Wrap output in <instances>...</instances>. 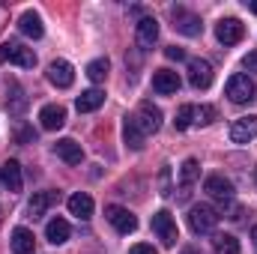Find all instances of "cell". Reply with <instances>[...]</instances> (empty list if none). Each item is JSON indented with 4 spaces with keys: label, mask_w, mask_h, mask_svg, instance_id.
Here are the masks:
<instances>
[{
    "label": "cell",
    "mask_w": 257,
    "mask_h": 254,
    "mask_svg": "<svg viewBox=\"0 0 257 254\" xmlns=\"http://www.w3.org/2000/svg\"><path fill=\"white\" fill-rule=\"evenodd\" d=\"M218 218L221 215L209 203H194L192 209H189V227H192V233H212L215 224H218Z\"/></svg>",
    "instance_id": "obj_1"
},
{
    "label": "cell",
    "mask_w": 257,
    "mask_h": 254,
    "mask_svg": "<svg viewBox=\"0 0 257 254\" xmlns=\"http://www.w3.org/2000/svg\"><path fill=\"white\" fill-rule=\"evenodd\" d=\"M224 90H227V99H230V102H236V105H245V102H251V99H254V93H257L254 81H251L245 72H236V75H230Z\"/></svg>",
    "instance_id": "obj_2"
},
{
    "label": "cell",
    "mask_w": 257,
    "mask_h": 254,
    "mask_svg": "<svg viewBox=\"0 0 257 254\" xmlns=\"http://www.w3.org/2000/svg\"><path fill=\"white\" fill-rule=\"evenodd\" d=\"M153 230H156V236L162 239V245H165V248H174V245H177V239H180L177 218H174L168 209H159V212L153 215Z\"/></svg>",
    "instance_id": "obj_3"
},
{
    "label": "cell",
    "mask_w": 257,
    "mask_h": 254,
    "mask_svg": "<svg viewBox=\"0 0 257 254\" xmlns=\"http://www.w3.org/2000/svg\"><path fill=\"white\" fill-rule=\"evenodd\" d=\"M135 123L144 135H156L162 129V108L153 105V102H141L138 111H135Z\"/></svg>",
    "instance_id": "obj_4"
},
{
    "label": "cell",
    "mask_w": 257,
    "mask_h": 254,
    "mask_svg": "<svg viewBox=\"0 0 257 254\" xmlns=\"http://www.w3.org/2000/svg\"><path fill=\"white\" fill-rule=\"evenodd\" d=\"M0 60H9L12 66H21V69H33L36 54H33V48H24L21 42H3L0 45Z\"/></svg>",
    "instance_id": "obj_5"
},
{
    "label": "cell",
    "mask_w": 257,
    "mask_h": 254,
    "mask_svg": "<svg viewBox=\"0 0 257 254\" xmlns=\"http://www.w3.org/2000/svg\"><path fill=\"white\" fill-rule=\"evenodd\" d=\"M105 218L114 224V230L117 233H123V236H128V233H135L138 230V218L128 212L126 206H117V203H108L105 206Z\"/></svg>",
    "instance_id": "obj_6"
},
{
    "label": "cell",
    "mask_w": 257,
    "mask_h": 254,
    "mask_svg": "<svg viewBox=\"0 0 257 254\" xmlns=\"http://www.w3.org/2000/svg\"><path fill=\"white\" fill-rule=\"evenodd\" d=\"M171 18H174V30H177V33H183V36H200V33H203L200 15H194V12L183 9V6L171 9Z\"/></svg>",
    "instance_id": "obj_7"
},
{
    "label": "cell",
    "mask_w": 257,
    "mask_h": 254,
    "mask_svg": "<svg viewBox=\"0 0 257 254\" xmlns=\"http://www.w3.org/2000/svg\"><path fill=\"white\" fill-rule=\"evenodd\" d=\"M242 36H245V27L239 18H221L215 24V39L221 45H236V42H242Z\"/></svg>",
    "instance_id": "obj_8"
},
{
    "label": "cell",
    "mask_w": 257,
    "mask_h": 254,
    "mask_svg": "<svg viewBox=\"0 0 257 254\" xmlns=\"http://www.w3.org/2000/svg\"><path fill=\"white\" fill-rule=\"evenodd\" d=\"M189 84L194 90H209V84H212V66H209V60H203V57L189 60Z\"/></svg>",
    "instance_id": "obj_9"
},
{
    "label": "cell",
    "mask_w": 257,
    "mask_h": 254,
    "mask_svg": "<svg viewBox=\"0 0 257 254\" xmlns=\"http://www.w3.org/2000/svg\"><path fill=\"white\" fill-rule=\"evenodd\" d=\"M203 191H206L209 197L221 200V203H230V200H233V183L224 180L221 174H209V177L203 180Z\"/></svg>",
    "instance_id": "obj_10"
},
{
    "label": "cell",
    "mask_w": 257,
    "mask_h": 254,
    "mask_svg": "<svg viewBox=\"0 0 257 254\" xmlns=\"http://www.w3.org/2000/svg\"><path fill=\"white\" fill-rule=\"evenodd\" d=\"M180 75L174 72V69H156L153 72V90L159 93V96H174L177 90H180Z\"/></svg>",
    "instance_id": "obj_11"
},
{
    "label": "cell",
    "mask_w": 257,
    "mask_h": 254,
    "mask_svg": "<svg viewBox=\"0 0 257 254\" xmlns=\"http://www.w3.org/2000/svg\"><path fill=\"white\" fill-rule=\"evenodd\" d=\"M254 138H257V117L254 114L233 120V126H230V141L233 144H251Z\"/></svg>",
    "instance_id": "obj_12"
},
{
    "label": "cell",
    "mask_w": 257,
    "mask_h": 254,
    "mask_svg": "<svg viewBox=\"0 0 257 254\" xmlns=\"http://www.w3.org/2000/svg\"><path fill=\"white\" fill-rule=\"evenodd\" d=\"M135 39H138L141 48H153L156 39H159V21L150 18V15H144V18L135 24Z\"/></svg>",
    "instance_id": "obj_13"
},
{
    "label": "cell",
    "mask_w": 257,
    "mask_h": 254,
    "mask_svg": "<svg viewBox=\"0 0 257 254\" xmlns=\"http://www.w3.org/2000/svg\"><path fill=\"white\" fill-rule=\"evenodd\" d=\"M48 81H51L54 87H60V90L72 87V81H75L72 63H66V60H51V63H48Z\"/></svg>",
    "instance_id": "obj_14"
},
{
    "label": "cell",
    "mask_w": 257,
    "mask_h": 254,
    "mask_svg": "<svg viewBox=\"0 0 257 254\" xmlns=\"http://www.w3.org/2000/svg\"><path fill=\"white\" fill-rule=\"evenodd\" d=\"M54 153H57V159H63L66 165H81V162H84V150H81V144L72 141V138H60V141L54 144Z\"/></svg>",
    "instance_id": "obj_15"
},
{
    "label": "cell",
    "mask_w": 257,
    "mask_h": 254,
    "mask_svg": "<svg viewBox=\"0 0 257 254\" xmlns=\"http://www.w3.org/2000/svg\"><path fill=\"white\" fill-rule=\"evenodd\" d=\"M39 123L45 132H57V129L66 126V108L63 105H45L39 111Z\"/></svg>",
    "instance_id": "obj_16"
},
{
    "label": "cell",
    "mask_w": 257,
    "mask_h": 254,
    "mask_svg": "<svg viewBox=\"0 0 257 254\" xmlns=\"http://www.w3.org/2000/svg\"><path fill=\"white\" fill-rule=\"evenodd\" d=\"M197 177H200V165H197V159H186L183 168H180V200L189 197V189L197 183Z\"/></svg>",
    "instance_id": "obj_17"
},
{
    "label": "cell",
    "mask_w": 257,
    "mask_h": 254,
    "mask_svg": "<svg viewBox=\"0 0 257 254\" xmlns=\"http://www.w3.org/2000/svg\"><path fill=\"white\" fill-rule=\"evenodd\" d=\"M18 30L24 33V36H30V39H42L45 36V27H42V18L33 12V9H27V12H21V18H18Z\"/></svg>",
    "instance_id": "obj_18"
},
{
    "label": "cell",
    "mask_w": 257,
    "mask_h": 254,
    "mask_svg": "<svg viewBox=\"0 0 257 254\" xmlns=\"http://www.w3.org/2000/svg\"><path fill=\"white\" fill-rule=\"evenodd\" d=\"M105 105V93L99 90V87H93V90H84L78 99H75V108L81 111V114H90V111H99Z\"/></svg>",
    "instance_id": "obj_19"
},
{
    "label": "cell",
    "mask_w": 257,
    "mask_h": 254,
    "mask_svg": "<svg viewBox=\"0 0 257 254\" xmlns=\"http://www.w3.org/2000/svg\"><path fill=\"white\" fill-rule=\"evenodd\" d=\"M0 180H3V186L9 191H21L24 186V177H21V165L15 162V159H9L3 168H0Z\"/></svg>",
    "instance_id": "obj_20"
},
{
    "label": "cell",
    "mask_w": 257,
    "mask_h": 254,
    "mask_svg": "<svg viewBox=\"0 0 257 254\" xmlns=\"http://www.w3.org/2000/svg\"><path fill=\"white\" fill-rule=\"evenodd\" d=\"M66 203H69V212H72L75 218H84V221H87V218L93 215V197H90V194H84V191L72 194Z\"/></svg>",
    "instance_id": "obj_21"
},
{
    "label": "cell",
    "mask_w": 257,
    "mask_h": 254,
    "mask_svg": "<svg viewBox=\"0 0 257 254\" xmlns=\"http://www.w3.org/2000/svg\"><path fill=\"white\" fill-rule=\"evenodd\" d=\"M69 233H72V227H69L66 218H51V221L45 224V236H48L51 245H63L66 239H69Z\"/></svg>",
    "instance_id": "obj_22"
},
{
    "label": "cell",
    "mask_w": 257,
    "mask_h": 254,
    "mask_svg": "<svg viewBox=\"0 0 257 254\" xmlns=\"http://www.w3.org/2000/svg\"><path fill=\"white\" fill-rule=\"evenodd\" d=\"M9 242H12V251L15 254H33V248H36V239H33V233L27 227H15Z\"/></svg>",
    "instance_id": "obj_23"
},
{
    "label": "cell",
    "mask_w": 257,
    "mask_h": 254,
    "mask_svg": "<svg viewBox=\"0 0 257 254\" xmlns=\"http://www.w3.org/2000/svg\"><path fill=\"white\" fill-rule=\"evenodd\" d=\"M54 200H57L54 191H36V194L30 197V203H27V212H30L33 218H39V215H45V209H48Z\"/></svg>",
    "instance_id": "obj_24"
},
{
    "label": "cell",
    "mask_w": 257,
    "mask_h": 254,
    "mask_svg": "<svg viewBox=\"0 0 257 254\" xmlns=\"http://www.w3.org/2000/svg\"><path fill=\"white\" fill-rule=\"evenodd\" d=\"M144 132L138 129V123H135V117H126V123H123V141H126V147H132V150H144Z\"/></svg>",
    "instance_id": "obj_25"
},
{
    "label": "cell",
    "mask_w": 257,
    "mask_h": 254,
    "mask_svg": "<svg viewBox=\"0 0 257 254\" xmlns=\"http://www.w3.org/2000/svg\"><path fill=\"white\" fill-rule=\"evenodd\" d=\"M24 105H27L24 90H21L18 84H9V90H6V111H9V114H21Z\"/></svg>",
    "instance_id": "obj_26"
},
{
    "label": "cell",
    "mask_w": 257,
    "mask_h": 254,
    "mask_svg": "<svg viewBox=\"0 0 257 254\" xmlns=\"http://www.w3.org/2000/svg\"><path fill=\"white\" fill-rule=\"evenodd\" d=\"M212 248H215V254H239L242 251L239 239L230 236V233H218V236H212Z\"/></svg>",
    "instance_id": "obj_27"
},
{
    "label": "cell",
    "mask_w": 257,
    "mask_h": 254,
    "mask_svg": "<svg viewBox=\"0 0 257 254\" xmlns=\"http://www.w3.org/2000/svg\"><path fill=\"white\" fill-rule=\"evenodd\" d=\"M108 57H99V60H93V63H87V78L93 81V84H99V81H105V75H108Z\"/></svg>",
    "instance_id": "obj_28"
},
{
    "label": "cell",
    "mask_w": 257,
    "mask_h": 254,
    "mask_svg": "<svg viewBox=\"0 0 257 254\" xmlns=\"http://www.w3.org/2000/svg\"><path fill=\"white\" fill-rule=\"evenodd\" d=\"M215 117H218V111L212 105H194V126H209V123H215Z\"/></svg>",
    "instance_id": "obj_29"
},
{
    "label": "cell",
    "mask_w": 257,
    "mask_h": 254,
    "mask_svg": "<svg viewBox=\"0 0 257 254\" xmlns=\"http://www.w3.org/2000/svg\"><path fill=\"white\" fill-rule=\"evenodd\" d=\"M174 126H177V132H186V129L194 126V105H183V108L177 111V120H174Z\"/></svg>",
    "instance_id": "obj_30"
},
{
    "label": "cell",
    "mask_w": 257,
    "mask_h": 254,
    "mask_svg": "<svg viewBox=\"0 0 257 254\" xmlns=\"http://www.w3.org/2000/svg\"><path fill=\"white\" fill-rule=\"evenodd\" d=\"M15 141H18V144H33V141H36V135H33V129H18V132H15Z\"/></svg>",
    "instance_id": "obj_31"
},
{
    "label": "cell",
    "mask_w": 257,
    "mask_h": 254,
    "mask_svg": "<svg viewBox=\"0 0 257 254\" xmlns=\"http://www.w3.org/2000/svg\"><path fill=\"white\" fill-rule=\"evenodd\" d=\"M165 57L180 63V60H186V51H183V48H177V45H171V48H165Z\"/></svg>",
    "instance_id": "obj_32"
},
{
    "label": "cell",
    "mask_w": 257,
    "mask_h": 254,
    "mask_svg": "<svg viewBox=\"0 0 257 254\" xmlns=\"http://www.w3.org/2000/svg\"><path fill=\"white\" fill-rule=\"evenodd\" d=\"M128 254H159L153 245H147V242H135L132 248H128Z\"/></svg>",
    "instance_id": "obj_33"
},
{
    "label": "cell",
    "mask_w": 257,
    "mask_h": 254,
    "mask_svg": "<svg viewBox=\"0 0 257 254\" xmlns=\"http://www.w3.org/2000/svg\"><path fill=\"white\" fill-rule=\"evenodd\" d=\"M242 69H248V72H257V51H248V54L242 57Z\"/></svg>",
    "instance_id": "obj_34"
},
{
    "label": "cell",
    "mask_w": 257,
    "mask_h": 254,
    "mask_svg": "<svg viewBox=\"0 0 257 254\" xmlns=\"http://www.w3.org/2000/svg\"><path fill=\"white\" fill-rule=\"evenodd\" d=\"M248 9H251V12L257 15V0H251V3H248Z\"/></svg>",
    "instance_id": "obj_35"
},
{
    "label": "cell",
    "mask_w": 257,
    "mask_h": 254,
    "mask_svg": "<svg viewBox=\"0 0 257 254\" xmlns=\"http://www.w3.org/2000/svg\"><path fill=\"white\" fill-rule=\"evenodd\" d=\"M251 242H254V248H257V227L251 230Z\"/></svg>",
    "instance_id": "obj_36"
},
{
    "label": "cell",
    "mask_w": 257,
    "mask_h": 254,
    "mask_svg": "<svg viewBox=\"0 0 257 254\" xmlns=\"http://www.w3.org/2000/svg\"><path fill=\"white\" fill-rule=\"evenodd\" d=\"M183 254H194V251H192V248H186V251H183Z\"/></svg>",
    "instance_id": "obj_37"
}]
</instances>
